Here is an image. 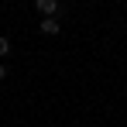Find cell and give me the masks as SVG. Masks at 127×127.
Returning <instances> with one entry per match:
<instances>
[{
  "label": "cell",
  "mask_w": 127,
  "mask_h": 127,
  "mask_svg": "<svg viewBox=\"0 0 127 127\" xmlns=\"http://www.w3.org/2000/svg\"><path fill=\"white\" fill-rule=\"evenodd\" d=\"M34 7H38V14H45V17H55V14H59V3H55V0H38Z\"/></svg>",
  "instance_id": "6da1fadb"
},
{
  "label": "cell",
  "mask_w": 127,
  "mask_h": 127,
  "mask_svg": "<svg viewBox=\"0 0 127 127\" xmlns=\"http://www.w3.org/2000/svg\"><path fill=\"white\" fill-rule=\"evenodd\" d=\"M38 28H41V34H59V31H62V24L55 21V17H45Z\"/></svg>",
  "instance_id": "7a4b0ae2"
},
{
  "label": "cell",
  "mask_w": 127,
  "mask_h": 127,
  "mask_svg": "<svg viewBox=\"0 0 127 127\" xmlns=\"http://www.w3.org/2000/svg\"><path fill=\"white\" fill-rule=\"evenodd\" d=\"M3 55H10V41H7V38L0 34V59H3Z\"/></svg>",
  "instance_id": "3957f363"
},
{
  "label": "cell",
  "mask_w": 127,
  "mask_h": 127,
  "mask_svg": "<svg viewBox=\"0 0 127 127\" xmlns=\"http://www.w3.org/2000/svg\"><path fill=\"white\" fill-rule=\"evenodd\" d=\"M0 79H7V69H3V65H0Z\"/></svg>",
  "instance_id": "277c9868"
}]
</instances>
